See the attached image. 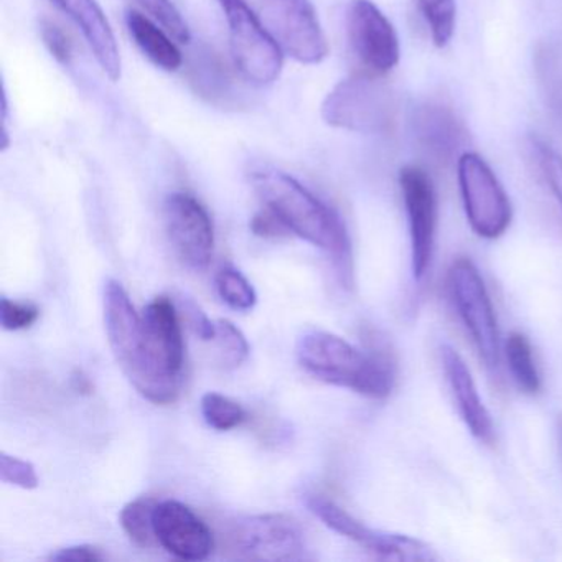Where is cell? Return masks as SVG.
<instances>
[{"instance_id":"cell-1","label":"cell","mask_w":562,"mask_h":562,"mask_svg":"<svg viewBox=\"0 0 562 562\" xmlns=\"http://www.w3.org/2000/svg\"><path fill=\"white\" fill-rule=\"evenodd\" d=\"M251 183L266 209L274 212L289 232L327 252L345 288H351L353 252L347 226L338 213L281 170H255Z\"/></svg>"},{"instance_id":"cell-2","label":"cell","mask_w":562,"mask_h":562,"mask_svg":"<svg viewBox=\"0 0 562 562\" xmlns=\"http://www.w3.org/2000/svg\"><path fill=\"white\" fill-rule=\"evenodd\" d=\"M104 325L114 358L140 396L157 406L176 403L182 380L167 373L150 350L143 315L121 282L104 285Z\"/></svg>"},{"instance_id":"cell-3","label":"cell","mask_w":562,"mask_h":562,"mask_svg":"<svg viewBox=\"0 0 562 562\" xmlns=\"http://www.w3.org/2000/svg\"><path fill=\"white\" fill-rule=\"evenodd\" d=\"M299 364L317 380L370 400H386L396 384V363L383 350H361L328 331L311 330L297 341Z\"/></svg>"},{"instance_id":"cell-4","label":"cell","mask_w":562,"mask_h":562,"mask_svg":"<svg viewBox=\"0 0 562 562\" xmlns=\"http://www.w3.org/2000/svg\"><path fill=\"white\" fill-rule=\"evenodd\" d=\"M396 103L386 85L368 75L340 81L322 104L328 126L353 133H386L394 123Z\"/></svg>"},{"instance_id":"cell-5","label":"cell","mask_w":562,"mask_h":562,"mask_svg":"<svg viewBox=\"0 0 562 562\" xmlns=\"http://www.w3.org/2000/svg\"><path fill=\"white\" fill-rule=\"evenodd\" d=\"M228 22L236 70L249 83H274L282 70V48L246 0H218Z\"/></svg>"},{"instance_id":"cell-6","label":"cell","mask_w":562,"mask_h":562,"mask_svg":"<svg viewBox=\"0 0 562 562\" xmlns=\"http://www.w3.org/2000/svg\"><path fill=\"white\" fill-rule=\"evenodd\" d=\"M449 291L457 314L472 338L480 360L490 371L499 364V331L485 282L470 259L459 258L449 269Z\"/></svg>"},{"instance_id":"cell-7","label":"cell","mask_w":562,"mask_h":562,"mask_svg":"<svg viewBox=\"0 0 562 562\" xmlns=\"http://www.w3.org/2000/svg\"><path fill=\"white\" fill-rule=\"evenodd\" d=\"M457 170L470 228L485 239L505 235L512 223V203L488 164L479 154L465 153L460 156Z\"/></svg>"},{"instance_id":"cell-8","label":"cell","mask_w":562,"mask_h":562,"mask_svg":"<svg viewBox=\"0 0 562 562\" xmlns=\"http://www.w3.org/2000/svg\"><path fill=\"white\" fill-rule=\"evenodd\" d=\"M305 505L331 531L350 539L355 544L361 546L364 551L371 552L376 558L407 562L439 561L437 552L420 539L400 535V532L370 528L350 515L347 509L337 505L334 499L325 498L324 495L314 493V495L305 496Z\"/></svg>"},{"instance_id":"cell-9","label":"cell","mask_w":562,"mask_h":562,"mask_svg":"<svg viewBox=\"0 0 562 562\" xmlns=\"http://www.w3.org/2000/svg\"><path fill=\"white\" fill-rule=\"evenodd\" d=\"M233 551L246 561H302L307 542L301 525L282 513L246 516L229 532Z\"/></svg>"},{"instance_id":"cell-10","label":"cell","mask_w":562,"mask_h":562,"mask_svg":"<svg viewBox=\"0 0 562 562\" xmlns=\"http://www.w3.org/2000/svg\"><path fill=\"white\" fill-rule=\"evenodd\" d=\"M259 14L282 52L305 65L328 55L327 37L311 0H258Z\"/></svg>"},{"instance_id":"cell-11","label":"cell","mask_w":562,"mask_h":562,"mask_svg":"<svg viewBox=\"0 0 562 562\" xmlns=\"http://www.w3.org/2000/svg\"><path fill=\"white\" fill-rule=\"evenodd\" d=\"M167 236L182 265L193 271L209 268L215 249V228L205 206L189 193H172L164 205Z\"/></svg>"},{"instance_id":"cell-12","label":"cell","mask_w":562,"mask_h":562,"mask_svg":"<svg viewBox=\"0 0 562 562\" xmlns=\"http://www.w3.org/2000/svg\"><path fill=\"white\" fill-rule=\"evenodd\" d=\"M400 186L409 222L411 268L414 279L420 281L432 261L437 222L436 192L426 170L416 166L401 170Z\"/></svg>"},{"instance_id":"cell-13","label":"cell","mask_w":562,"mask_h":562,"mask_svg":"<svg viewBox=\"0 0 562 562\" xmlns=\"http://www.w3.org/2000/svg\"><path fill=\"white\" fill-rule=\"evenodd\" d=\"M348 38L355 55L374 75H386L400 64V38L393 24L371 0H351Z\"/></svg>"},{"instance_id":"cell-14","label":"cell","mask_w":562,"mask_h":562,"mask_svg":"<svg viewBox=\"0 0 562 562\" xmlns=\"http://www.w3.org/2000/svg\"><path fill=\"white\" fill-rule=\"evenodd\" d=\"M154 528L157 542L183 561H203L215 549V536L210 526L177 499H166L157 505Z\"/></svg>"},{"instance_id":"cell-15","label":"cell","mask_w":562,"mask_h":562,"mask_svg":"<svg viewBox=\"0 0 562 562\" xmlns=\"http://www.w3.org/2000/svg\"><path fill=\"white\" fill-rule=\"evenodd\" d=\"M440 361H442L443 374L452 391L453 401L457 403L460 416L465 423L467 429L480 442L492 446L495 439V426L492 414L486 409L476 390L470 368L459 351L450 345L440 347Z\"/></svg>"},{"instance_id":"cell-16","label":"cell","mask_w":562,"mask_h":562,"mask_svg":"<svg viewBox=\"0 0 562 562\" xmlns=\"http://www.w3.org/2000/svg\"><path fill=\"white\" fill-rule=\"evenodd\" d=\"M143 321L154 357L167 373L182 380L186 341L176 305L169 297H156L144 311Z\"/></svg>"},{"instance_id":"cell-17","label":"cell","mask_w":562,"mask_h":562,"mask_svg":"<svg viewBox=\"0 0 562 562\" xmlns=\"http://www.w3.org/2000/svg\"><path fill=\"white\" fill-rule=\"evenodd\" d=\"M83 32L100 67L111 81L121 78V55L113 29L97 0H50Z\"/></svg>"},{"instance_id":"cell-18","label":"cell","mask_w":562,"mask_h":562,"mask_svg":"<svg viewBox=\"0 0 562 562\" xmlns=\"http://www.w3.org/2000/svg\"><path fill=\"white\" fill-rule=\"evenodd\" d=\"M126 24L137 47L154 65L166 71H177L182 67L179 47L164 29H159L157 22L140 12L127 11Z\"/></svg>"},{"instance_id":"cell-19","label":"cell","mask_w":562,"mask_h":562,"mask_svg":"<svg viewBox=\"0 0 562 562\" xmlns=\"http://www.w3.org/2000/svg\"><path fill=\"white\" fill-rule=\"evenodd\" d=\"M196 93L212 103L229 104L236 98L235 78L215 54H203L192 68Z\"/></svg>"},{"instance_id":"cell-20","label":"cell","mask_w":562,"mask_h":562,"mask_svg":"<svg viewBox=\"0 0 562 562\" xmlns=\"http://www.w3.org/2000/svg\"><path fill=\"white\" fill-rule=\"evenodd\" d=\"M417 136L432 154H452L460 143V130L456 120L439 106H427L416 120Z\"/></svg>"},{"instance_id":"cell-21","label":"cell","mask_w":562,"mask_h":562,"mask_svg":"<svg viewBox=\"0 0 562 562\" xmlns=\"http://www.w3.org/2000/svg\"><path fill=\"white\" fill-rule=\"evenodd\" d=\"M505 358L509 373L526 394H536L541 390V376L532 357L531 341L521 331H512L506 338Z\"/></svg>"},{"instance_id":"cell-22","label":"cell","mask_w":562,"mask_h":562,"mask_svg":"<svg viewBox=\"0 0 562 562\" xmlns=\"http://www.w3.org/2000/svg\"><path fill=\"white\" fill-rule=\"evenodd\" d=\"M157 505L159 502L150 496H139L127 503L121 512L120 519L124 532L130 536L134 544L140 548H150L157 542L156 528H154Z\"/></svg>"},{"instance_id":"cell-23","label":"cell","mask_w":562,"mask_h":562,"mask_svg":"<svg viewBox=\"0 0 562 562\" xmlns=\"http://www.w3.org/2000/svg\"><path fill=\"white\" fill-rule=\"evenodd\" d=\"M200 406H202L203 419L206 420L210 427L220 430V432H226V430L241 426L248 417L241 404L236 403L225 394L215 393V391L203 394Z\"/></svg>"},{"instance_id":"cell-24","label":"cell","mask_w":562,"mask_h":562,"mask_svg":"<svg viewBox=\"0 0 562 562\" xmlns=\"http://www.w3.org/2000/svg\"><path fill=\"white\" fill-rule=\"evenodd\" d=\"M434 45L442 48L456 31V0H417Z\"/></svg>"},{"instance_id":"cell-25","label":"cell","mask_w":562,"mask_h":562,"mask_svg":"<svg viewBox=\"0 0 562 562\" xmlns=\"http://www.w3.org/2000/svg\"><path fill=\"white\" fill-rule=\"evenodd\" d=\"M220 297L235 311H251L258 302V294L251 282L235 268H223L216 274Z\"/></svg>"},{"instance_id":"cell-26","label":"cell","mask_w":562,"mask_h":562,"mask_svg":"<svg viewBox=\"0 0 562 562\" xmlns=\"http://www.w3.org/2000/svg\"><path fill=\"white\" fill-rule=\"evenodd\" d=\"M532 156L536 159L542 182L548 187L562 213V156L541 139H531Z\"/></svg>"},{"instance_id":"cell-27","label":"cell","mask_w":562,"mask_h":562,"mask_svg":"<svg viewBox=\"0 0 562 562\" xmlns=\"http://www.w3.org/2000/svg\"><path fill=\"white\" fill-rule=\"evenodd\" d=\"M213 341L218 345L223 364L228 368H238L248 358L249 344L245 334L226 318L216 322V337Z\"/></svg>"},{"instance_id":"cell-28","label":"cell","mask_w":562,"mask_h":562,"mask_svg":"<svg viewBox=\"0 0 562 562\" xmlns=\"http://www.w3.org/2000/svg\"><path fill=\"white\" fill-rule=\"evenodd\" d=\"M137 4L180 44H189L190 31L182 14L170 0H136Z\"/></svg>"},{"instance_id":"cell-29","label":"cell","mask_w":562,"mask_h":562,"mask_svg":"<svg viewBox=\"0 0 562 562\" xmlns=\"http://www.w3.org/2000/svg\"><path fill=\"white\" fill-rule=\"evenodd\" d=\"M0 480L24 490H35L41 483L37 470L31 462L5 452L0 453Z\"/></svg>"},{"instance_id":"cell-30","label":"cell","mask_w":562,"mask_h":562,"mask_svg":"<svg viewBox=\"0 0 562 562\" xmlns=\"http://www.w3.org/2000/svg\"><path fill=\"white\" fill-rule=\"evenodd\" d=\"M41 317L38 307L32 304H22L4 297L0 301V322L4 330L18 331L31 328Z\"/></svg>"},{"instance_id":"cell-31","label":"cell","mask_w":562,"mask_h":562,"mask_svg":"<svg viewBox=\"0 0 562 562\" xmlns=\"http://www.w3.org/2000/svg\"><path fill=\"white\" fill-rule=\"evenodd\" d=\"M182 315L193 334L203 341H213L216 337V322L210 321L205 312L190 297H180Z\"/></svg>"},{"instance_id":"cell-32","label":"cell","mask_w":562,"mask_h":562,"mask_svg":"<svg viewBox=\"0 0 562 562\" xmlns=\"http://www.w3.org/2000/svg\"><path fill=\"white\" fill-rule=\"evenodd\" d=\"M42 37H44L45 45H47L50 54L60 64H70L71 57H74V44L58 25H55L54 22H44Z\"/></svg>"},{"instance_id":"cell-33","label":"cell","mask_w":562,"mask_h":562,"mask_svg":"<svg viewBox=\"0 0 562 562\" xmlns=\"http://www.w3.org/2000/svg\"><path fill=\"white\" fill-rule=\"evenodd\" d=\"M249 226L259 238H282V236H288L291 233L288 226L282 223V220L269 209L256 213Z\"/></svg>"},{"instance_id":"cell-34","label":"cell","mask_w":562,"mask_h":562,"mask_svg":"<svg viewBox=\"0 0 562 562\" xmlns=\"http://www.w3.org/2000/svg\"><path fill=\"white\" fill-rule=\"evenodd\" d=\"M106 555L100 551V549L94 548V546L80 544V546H70V548L58 549L57 552L50 555V561H75V562H98L104 561Z\"/></svg>"},{"instance_id":"cell-35","label":"cell","mask_w":562,"mask_h":562,"mask_svg":"<svg viewBox=\"0 0 562 562\" xmlns=\"http://www.w3.org/2000/svg\"><path fill=\"white\" fill-rule=\"evenodd\" d=\"M71 387H74L78 394H83V396H90V394H93L94 390L90 378L80 370H77L71 374Z\"/></svg>"},{"instance_id":"cell-36","label":"cell","mask_w":562,"mask_h":562,"mask_svg":"<svg viewBox=\"0 0 562 562\" xmlns=\"http://www.w3.org/2000/svg\"><path fill=\"white\" fill-rule=\"evenodd\" d=\"M558 434H559V446H561V452H562V416H559Z\"/></svg>"}]
</instances>
